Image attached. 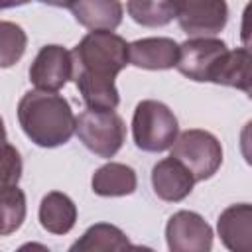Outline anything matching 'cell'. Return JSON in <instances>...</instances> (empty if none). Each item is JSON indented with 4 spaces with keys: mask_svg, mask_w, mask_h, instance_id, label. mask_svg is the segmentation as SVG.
I'll use <instances>...</instances> for the list:
<instances>
[{
    "mask_svg": "<svg viewBox=\"0 0 252 252\" xmlns=\"http://www.w3.org/2000/svg\"><path fill=\"white\" fill-rule=\"evenodd\" d=\"M18 122L39 148H57L75 134V114L69 100L53 91H28L18 102Z\"/></svg>",
    "mask_w": 252,
    "mask_h": 252,
    "instance_id": "cell-1",
    "label": "cell"
},
{
    "mask_svg": "<svg viewBox=\"0 0 252 252\" xmlns=\"http://www.w3.org/2000/svg\"><path fill=\"white\" fill-rule=\"evenodd\" d=\"M77 220L73 199L61 191L47 193L39 203V222L51 234H67Z\"/></svg>",
    "mask_w": 252,
    "mask_h": 252,
    "instance_id": "cell-15",
    "label": "cell"
},
{
    "mask_svg": "<svg viewBox=\"0 0 252 252\" xmlns=\"http://www.w3.org/2000/svg\"><path fill=\"white\" fill-rule=\"evenodd\" d=\"M226 43L215 35L211 37H189L179 45L177 53V71L191 81L211 83V75L219 59L226 53Z\"/></svg>",
    "mask_w": 252,
    "mask_h": 252,
    "instance_id": "cell-7",
    "label": "cell"
},
{
    "mask_svg": "<svg viewBox=\"0 0 252 252\" xmlns=\"http://www.w3.org/2000/svg\"><path fill=\"white\" fill-rule=\"evenodd\" d=\"M179 134V124L173 110L159 100H142L132 116L134 144L144 152H165Z\"/></svg>",
    "mask_w": 252,
    "mask_h": 252,
    "instance_id": "cell-3",
    "label": "cell"
},
{
    "mask_svg": "<svg viewBox=\"0 0 252 252\" xmlns=\"http://www.w3.org/2000/svg\"><path fill=\"white\" fill-rule=\"evenodd\" d=\"M165 240L171 252H209L213 228L199 213L177 211L165 224Z\"/></svg>",
    "mask_w": 252,
    "mask_h": 252,
    "instance_id": "cell-8",
    "label": "cell"
},
{
    "mask_svg": "<svg viewBox=\"0 0 252 252\" xmlns=\"http://www.w3.org/2000/svg\"><path fill=\"white\" fill-rule=\"evenodd\" d=\"M4 142H6V128H4V120L0 116V144H4Z\"/></svg>",
    "mask_w": 252,
    "mask_h": 252,
    "instance_id": "cell-24",
    "label": "cell"
},
{
    "mask_svg": "<svg viewBox=\"0 0 252 252\" xmlns=\"http://www.w3.org/2000/svg\"><path fill=\"white\" fill-rule=\"evenodd\" d=\"M28 47L26 32L14 22H0V69L16 65Z\"/></svg>",
    "mask_w": 252,
    "mask_h": 252,
    "instance_id": "cell-20",
    "label": "cell"
},
{
    "mask_svg": "<svg viewBox=\"0 0 252 252\" xmlns=\"http://www.w3.org/2000/svg\"><path fill=\"white\" fill-rule=\"evenodd\" d=\"M222 244L232 252H250L252 248V207L238 203L226 207L217 220Z\"/></svg>",
    "mask_w": 252,
    "mask_h": 252,
    "instance_id": "cell-12",
    "label": "cell"
},
{
    "mask_svg": "<svg viewBox=\"0 0 252 252\" xmlns=\"http://www.w3.org/2000/svg\"><path fill=\"white\" fill-rule=\"evenodd\" d=\"M193 185L195 179L191 171L171 156L158 161L152 169V187L161 201L167 203L183 201L193 191Z\"/></svg>",
    "mask_w": 252,
    "mask_h": 252,
    "instance_id": "cell-10",
    "label": "cell"
},
{
    "mask_svg": "<svg viewBox=\"0 0 252 252\" xmlns=\"http://www.w3.org/2000/svg\"><path fill=\"white\" fill-rule=\"evenodd\" d=\"M91 187L100 197H124L136 191L138 177L130 165L108 161L93 173Z\"/></svg>",
    "mask_w": 252,
    "mask_h": 252,
    "instance_id": "cell-14",
    "label": "cell"
},
{
    "mask_svg": "<svg viewBox=\"0 0 252 252\" xmlns=\"http://www.w3.org/2000/svg\"><path fill=\"white\" fill-rule=\"evenodd\" d=\"M211 83L234 87L250 94V53L246 47L226 49V53L219 59Z\"/></svg>",
    "mask_w": 252,
    "mask_h": 252,
    "instance_id": "cell-16",
    "label": "cell"
},
{
    "mask_svg": "<svg viewBox=\"0 0 252 252\" xmlns=\"http://www.w3.org/2000/svg\"><path fill=\"white\" fill-rule=\"evenodd\" d=\"M171 158L181 161L195 181H205L219 171L222 163V146L211 132L191 128L177 134L171 144Z\"/></svg>",
    "mask_w": 252,
    "mask_h": 252,
    "instance_id": "cell-5",
    "label": "cell"
},
{
    "mask_svg": "<svg viewBox=\"0 0 252 252\" xmlns=\"http://www.w3.org/2000/svg\"><path fill=\"white\" fill-rule=\"evenodd\" d=\"M43 4H49V6H57V8H69V4L73 0H41Z\"/></svg>",
    "mask_w": 252,
    "mask_h": 252,
    "instance_id": "cell-23",
    "label": "cell"
},
{
    "mask_svg": "<svg viewBox=\"0 0 252 252\" xmlns=\"http://www.w3.org/2000/svg\"><path fill=\"white\" fill-rule=\"evenodd\" d=\"M22 169H24V165H22L20 152L8 142L0 144V189L18 185V181L22 177Z\"/></svg>",
    "mask_w": 252,
    "mask_h": 252,
    "instance_id": "cell-21",
    "label": "cell"
},
{
    "mask_svg": "<svg viewBox=\"0 0 252 252\" xmlns=\"http://www.w3.org/2000/svg\"><path fill=\"white\" fill-rule=\"evenodd\" d=\"M128 236L114 224L96 222L85 230V234L71 246V250L79 252H96V250H124L130 248Z\"/></svg>",
    "mask_w": 252,
    "mask_h": 252,
    "instance_id": "cell-17",
    "label": "cell"
},
{
    "mask_svg": "<svg viewBox=\"0 0 252 252\" xmlns=\"http://www.w3.org/2000/svg\"><path fill=\"white\" fill-rule=\"evenodd\" d=\"M175 20L189 37H211L228 22L226 0H173Z\"/></svg>",
    "mask_w": 252,
    "mask_h": 252,
    "instance_id": "cell-6",
    "label": "cell"
},
{
    "mask_svg": "<svg viewBox=\"0 0 252 252\" xmlns=\"http://www.w3.org/2000/svg\"><path fill=\"white\" fill-rule=\"evenodd\" d=\"M71 79L114 81L128 65V43L110 30L89 32L71 51Z\"/></svg>",
    "mask_w": 252,
    "mask_h": 252,
    "instance_id": "cell-2",
    "label": "cell"
},
{
    "mask_svg": "<svg viewBox=\"0 0 252 252\" xmlns=\"http://www.w3.org/2000/svg\"><path fill=\"white\" fill-rule=\"evenodd\" d=\"M75 134L98 158H112L126 140V124L114 110L87 108L75 116Z\"/></svg>",
    "mask_w": 252,
    "mask_h": 252,
    "instance_id": "cell-4",
    "label": "cell"
},
{
    "mask_svg": "<svg viewBox=\"0 0 252 252\" xmlns=\"http://www.w3.org/2000/svg\"><path fill=\"white\" fill-rule=\"evenodd\" d=\"M30 0H0V10H6V8H16V6H24L28 4Z\"/></svg>",
    "mask_w": 252,
    "mask_h": 252,
    "instance_id": "cell-22",
    "label": "cell"
},
{
    "mask_svg": "<svg viewBox=\"0 0 252 252\" xmlns=\"http://www.w3.org/2000/svg\"><path fill=\"white\" fill-rule=\"evenodd\" d=\"M73 73L71 51L63 45H43L30 65V81L35 89L57 93L67 85Z\"/></svg>",
    "mask_w": 252,
    "mask_h": 252,
    "instance_id": "cell-9",
    "label": "cell"
},
{
    "mask_svg": "<svg viewBox=\"0 0 252 252\" xmlns=\"http://www.w3.org/2000/svg\"><path fill=\"white\" fill-rule=\"evenodd\" d=\"M128 16L144 28H159L175 20L173 0H128Z\"/></svg>",
    "mask_w": 252,
    "mask_h": 252,
    "instance_id": "cell-18",
    "label": "cell"
},
{
    "mask_svg": "<svg viewBox=\"0 0 252 252\" xmlns=\"http://www.w3.org/2000/svg\"><path fill=\"white\" fill-rule=\"evenodd\" d=\"M26 220V193L18 185L0 189V236L16 232Z\"/></svg>",
    "mask_w": 252,
    "mask_h": 252,
    "instance_id": "cell-19",
    "label": "cell"
},
{
    "mask_svg": "<svg viewBox=\"0 0 252 252\" xmlns=\"http://www.w3.org/2000/svg\"><path fill=\"white\" fill-rule=\"evenodd\" d=\"M179 43L171 37H144L128 43V63L140 69L163 71L177 63Z\"/></svg>",
    "mask_w": 252,
    "mask_h": 252,
    "instance_id": "cell-11",
    "label": "cell"
},
{
    "mask_svg": "<svg viewBox=\"0 0 252 252\" xmlns=\"http://www.w3.org/2000/svg\"><path fill=\"white\" fill-rule=\"evenodd\" d=\"M75 20L87 30H116L122 22L124 8L120 0H73L69 4Z\"/></svg>",
    "mask_w": 252,
    "mask_h": 252,
    "instance_id": "cell-13",
    "label": "cell"
}]
</instances>
